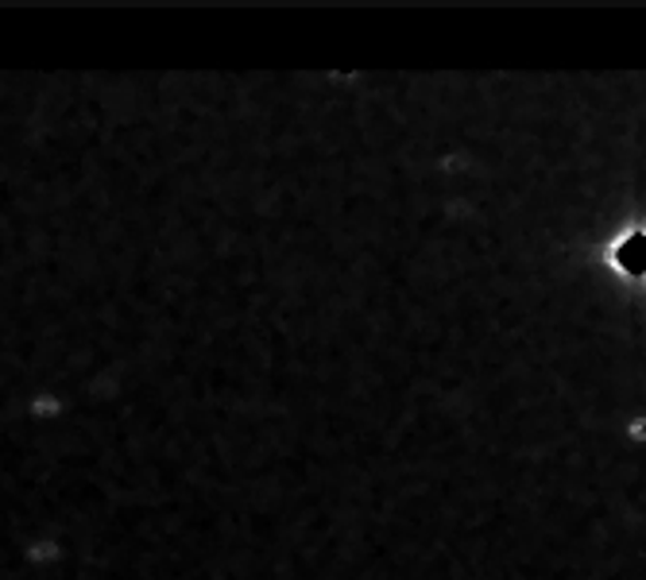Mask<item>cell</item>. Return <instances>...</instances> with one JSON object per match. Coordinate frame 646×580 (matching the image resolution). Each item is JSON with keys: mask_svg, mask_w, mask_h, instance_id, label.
<instances>
[{"mask_svg": "<svg viewBox=\"0 0 646 580\" xmlns=\"http://www.w3.org/2000/svg\"><path fill=\"white\" fill-rule=\"evenodd\" d=\"M63 410H66V402H63V395L58 391H39L32 402H27V414L39 418V422H50V418H58Z\"/></svg>", "mask_w": 646, "mask_h": 580, "instance_id": "1", "label": "cell"}]
</instances>
